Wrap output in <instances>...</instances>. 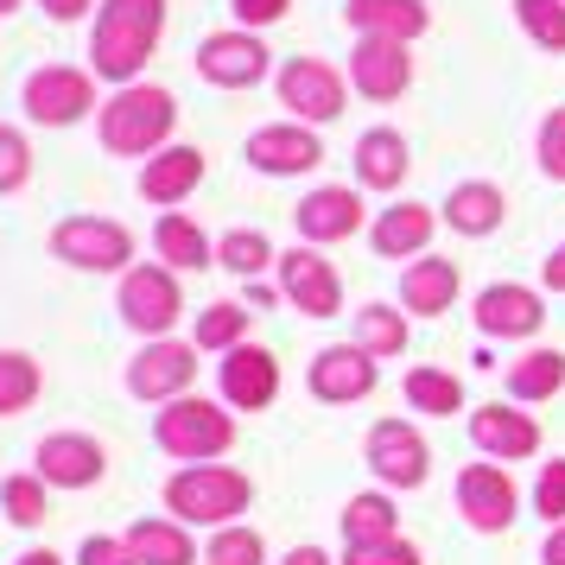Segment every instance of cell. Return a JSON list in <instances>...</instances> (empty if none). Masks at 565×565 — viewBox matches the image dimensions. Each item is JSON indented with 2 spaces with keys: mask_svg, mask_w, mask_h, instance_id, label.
I'll return each mask as SVG.
<instances>
[{
  "mask_svg": "<svg viewBox=\"0 0 565 565\" xmlns=\"http://www.w3.org/2000/svg\"><path fill=\"white\" fill-rule=\"evenodd\" d=\"M159 32H166V0H103L96 32H89V71L115 89L140 83Z\"/></svg>",
  "mask_w": 565,
  "mask_h": 565,
  "instance_id": "6da1fadb",
  "label": "cell"
},
{
  "mask_svg": "<svg viewBox=\"0 0 565 565\" xmlns=\"http://www.w3.org/2000/svg\"><path fill=\"white\" fill-rule=\"evenodd\" d=\"M179 128V103L159 83H121L103 103V147L115 159H153L159 147H172Z\"/></svg>",
  "mask_w": 565,
  "mask_h": 565,
  "instance_id": "7a4b0ae2",
  "label": "cell"
},
{
  "mask_svg": "<svg viewBox=\"0 0 565 565\" xmlns=\"http://www.w3.org/2000/svg\"><path fill=\"white\" fill-rule=\"evenodd\" d=\"M255 502V477L235 463H184L166 483V514L184 527H230L235 514H248Z\"/></svg>",
  "mask_w": 565,
  "mask_h": 565,
  "instance_id": "3957f363",
  "label": "cell"
},
{
  "mask_svg": "<svg viewBox=\"0 0 565 565\" xmlns=\"http://www.w3.org/2000/svg\"><path fill=\"white\" fill-rule=\"evenodd\" d=\"M153 438H159V451L179 463H216L223 451H235V413H230V401L179 394V401L159 407Z\"/></svg>",
  "mask_w": 565,
  "mask_h": 565,
  "instance_id": "277c9868",
  "label": "cell"
},
{
  "mask_svg": "<svg viewBox=\"0 0 565 565\" xmlns=\"http://www.w3.org/2000/svg\"><path fill=\"white\" fill-rule=\"evenodd\" d=\"M115 306H121V324L140 337H172V324L184 318V292H179V267H166V260H147V267H128L121 274V292H115Z\"/></svg>",
  "mask_w": 565,
  "mask_h": 565,
  "instance_id": "5b68a950",
  "label": "cell"
},
{
  "mask_svg": "<svg viewBox=\"0 0 565 565\" xmlns=\"http://www.w3.org/2000/svg\"><path fill=\"white\" fill-rule=\"evenodd\" d=\"M52 255L64 267H83V274H128L134 235L115 216H64L52 230Z\"/></svg>",
  "mask_w": 565,
  "mask_h": 565,
  "instance_id": "8992f818",
  "label": "cell"
},
{
  "mask_svg": "<svg viewBox=\"0 0 565 565\" xmlns=\"http://www.w3.org/2000/svg\"><path fill=\"white\" fill-rule=\"evenodd\" d=\"M362 458H369L382 489H426V477H433V445L407 419H382L362 445Z\"/></svg>",
  "mask_w": 565,
  "mask_h": 565,
  "instance_id": "52a82bcc",
  "label": "cell"
},
{
  "mask_svg": "<svg viewBox=\"0 0 565 565\" xmlns=\"http://www.w3.org/2000/svg\"><path fill=\"white\" fill-rule=\"evenodd\" d=\"M20 103H26V115L39 128H71V121H83L96 108V77L77 71V64H45V71L26 77Z\"/></svg>",
  "mask_w": 565,
  "mask_h": 565,
  "instance_id": "ba28073f",
  "label": "cell"
},
{
  "mask_svg": "<svg viewBox=\"0 0 565 565\" xmlns=\"http://www.w3.org/2000/svg\"><path fill=\"white\" fill-rule=\"evenodd\" d=\"M458 514L477 527V534H502L514 527V514H521V489H514L509 463H463L458 470Z\"/></svg>",
  "mask_w": 565,
  "mask_h": 565,
  "instance_id": "9c48e42d",
  "label": "cell"
},
{
  "mask_svg": "<svg viewBox=\"0 0 565 565\" xmlns=\"http://www.w3.org/2000/svg\"><path fill=\"white\" fill-rule=\"evenodd\" d=\"M198 382V343H172V337H147V350L128 362V394L134 401H179Z\"/></svg>",
  "mask_w": 565,
  "mask_h": 565,
  "instance_id": "30bf717a",
  "label": "cell"
},
{
  "mask_svg": "<svg viewBox=\"0 0 565 565\" xmlns=\"http://www.w3.org/2000/svg\"><path fill=\"white\" fill-rule=\"evenodd\" d=\"M267 71H274V52L248 26L210 32L198 45V77L216 83V89H255V83H267Z\"/></svg>",
  "mask_w": 565,
  "mask_h": 565,
  "instance_id": "8fae6325",
  "label": "cell"
},
{
  "mask_svg": "<svg viewBox=\"0 0 565 565\" xmlns=\"http://www.w3.org/2000/svg\"><path fill=\"white\" fill-rule=\"evenodd\" d=\"M216 382H223V401L235 413H267L280 401V356L260 350V343H235L216 362Z\"/></svg>",
  "mask_w": 565,
  "mask_h": 565,
  "instance_id": "7c38bea8",
  "label": "cell"
},
{
  "mask_svg": "<svg viewBox=\"0 0 565 565\" xmlns=\"http://www.w3.org/2000/svg\"><path fill=\"white\" fill-rule=\"evenodd\" d=\"M274 267H280V299H292L306 318H337V311H343V280H337V267L318 255L311 242L306 248L292 242Z\"/></svg>",
  "mask_w": 565,
  "mask_h": 565,
  "instance_id": "4fadbf2b",
  "label": "cell"
},
{
  "mask_svg": "<svg viewBox=\"0 0 565 565\" xmlns=\"http://www.w3.org/2000/svg\"><path fill=\"white\" fill-rule=\"evenodd\" d=\"M280 108H292V121H337L343 115V77L324 57H286L280 64Z\"/></svg>",
  "mask_w": 565,
  "mask_h": 565,
  "instance_id": "5bb4252c",
  "label": "cell"
},
{
  "mask_svg": "<svg viewBox=\"0 0 565 565\" xmlns=\"http://www.w3.org/2000/svg\"><path fill=\"white\" fill-rule=\"evenodd\" d=\"M311 401H324V407H350V401H369L375 382H382V369L375 356L362 350V343H331V350H318L311 356Z\"/></svg>",
  "mask_w": 565,
  "mask_h": 565,
  "instance_id": "9a60e30c",
  "label": "cell"
},
{
  "mask_svg": "<svg viewBox=\"0 0 565 565\" xmlns=\"http://www.w3.org/2000/svg\"><path fill=\"white\" fill-rule=\"evenodd\" d=\"M248 166L267 172V179H299V172H318L324 166V140L306 121H274V128L248 134Z\"/></svg>",
  "mask_w": 565,
  "mask_h": 565,
  "instance_id": "2e32d148",
  "label": "cell"
},
{
  "mask_svg": "<svg viewBox=\"0 0 565 565\" xmlns=\"http://www.w3.org/2000/svg\"><path fill=\"white\" fill-rule=\"evenodd\" d=\"M407 83H413L407 39H356V52H350V89H356V96L394 103Z\"/></svg>",
  "mask_w": 565,
  "mask_h": 565,
  "instance_id": "e0dca14e",
  "label": "cell"
},
{
  "mask_svg": "<svg viewBox=\"0 0 565 565\" xmlns=\"http://www.w3.org/2000/svg\"><path fill=\"white\" fill-rule=\"evenodd\" d=\"M32 463H39V477L52 489H89V483H103L108 451L89 433H52V438H39Z\"/></svg>",
  "mask_w": 565,
  "mask_h": 565,
  "instance_id": "ac0fdd59",
  "label": "cell"
},
{
  "mask_svg": "<svg viewBox=\"0 0 565 565\" xmlns=\"http://www.w3.org/2000/svg\"><path fill=\"white\" fill-rule=\"evenodd\" d=\"M546 324V299H540L534 286H514V280H495L477 292V331L483 337H540Z\"/></svg>",
  "mask_w": 565,
  "mask_h": 565,
  "instance_id": "d6986e66",
  "label": "cell"
},
{
  "mask_svg": "<svg viewBox=\"0 0 565 565\" xmlns=\"http://www.w3.org/2000/svg\"><path fill=\"white\" fill-rule=\"evenodd\" d=\"M292 223H299V242H311V248L350 242V235L362 230V198L350 191V184H318L311 198H299Z\"/></svg>",
  "mask_w": 565,
  "mask_h": 565,
  "instance_id": "ffe728a7",
  "label": "cell"
},
{
  "mask_svg": "<svg viewBox=\"0 0 565 565\" xmlns=\"http://www.w3.org/2000/svg\"><path fill=\"white\" fill-rule=\"evenodd\" d=\"M470 445L495 463H521L540 451V426H534V413H514L502 401H489V407L470 413Z\"/></svg>",
  "mask_w": 565,
  "mask_h": 565,
  "instance_id": "44dd1931",
  "label": "cell"
},
{
  "mask_svg": "<svg viewBox=\"0 0 565 565\" xmlns=\"http://www.w3.org/2000/svg\"><path fill=\"white\" fill-rule=\"evenodd\" d=\"M204 184V153L198 147H159L153 159H147V172H140V198L159 210L184 204L191 191Z\"/></svg>",
  "mask_w": 565,
  "mask_h": 565,
  "instance_id": "7402d4cb",
  "label": "cell"
},
{
  "mask_svg": "<svg viewBox=\"0 0 565 565\" xmlns=\"http://www.w3.org/2000/svg\"><path fill=\"white\" fill-rule=\"evenodd\" d=\"M343 20L356 26V39H419L433 26V7L426 0H350Z\"/></svg>",
  "mask_w": 565,
  "mask_h": 565,
  "instance_id": "603a6c76",
  "label": "cell"
},
{
  "mask_svg": "<svg viewBox=\"0 0 565 565\" xmlns=\"http://www.w3.org/2000/svg\"><path fill=\"white\" fill-rule=\"evenodd\" d=\"M433 230H438V210L433 204H394V210L375 216L369 242H375V255H382V260H413V255H426Z\"/></svg>",
  "mask_w": 565,
  "mask_h": 565,
  "instance_id": "cb8c5ba5",
  "label": "cell"
},
{
  "mask_svg": "<svg viewBox=\"0 0 565 565\" xmlns=\"http://www.w3.org/2000/svg\"><path fill=\"white\" fill-rule=\"evenodd\" d=\"M407 172H413V153L394 128H369L356 140V184L362 191H401Z\"/></svg>",
  "mask_w": 565,
  "mask_h": 565,
  "instance_id": "d4e9b609",
  "label": "cell"
},
{
  "mask_svg": "<svg viewBox=\"0 0 565 565\" xmlns=\"http://www.w3.org/2000/svg\"><path fill=\"white\" fill-rule=\"evenodd\" d=\"M458 299V260H438V255H419L401 274V306L419 311V318H438V311H451Z\"/></svg>",
  "mask_w": 565,
  "mask_h": 565,
  "instance_id": "484cf974",
  "label": "cell"
},
{
  "mask_svg": "<svg viewBox=\"0 0 565 565\" xmlns=\"http://www.w3.org/2000/svg\"><path fill=\"white\" fill-rule=\"evenodd\" d=\"M153 248H159V260L179 267V274H204V267H216V242H210L184 210H166V216H159Z\"/></svg>",
  "mask_w": 565,
  "mask_h": 565,
  "instance_id": "4316f807",
  "label": "cell"
},
{
  "mask_svg": "<svg viewBox=\"0 0 565 565\" xmlns=\"http://www.w3.org/2000/svg\"><path fill=\"white\" fill-rule=\"evenodd\" d=\"M438 216H445L458 235H489V230H502L509 198H502L495 184L470 179V184H451V198H445V210H438Z\"/></svg>",
  "mask_w": 565,
  "mask_h": 565,
  "instance_id": "83f0119b",
  "label": "cell"
},
{
  "mask_svg": "<svg viewBox=\"0 0 565 565\" xmlns=\"http://www.w3.org/2000/svg\"><path fill=\"white\" fill-rule=\"evenodd\" d=\"M337 521H343V546H375V540L401 534V509H394L387 489H362V495H350Z\"/></svg>",
  "mask_w": 565,
  "mask_h": 565,
  "instance_id": "f1b7e54d",
  "label": "cell"
},
{
  "mask_svg": "<svg viewBox=\"0 0 565 565\" xmlns=\"http://www.w3.org/2000/svg\"><path fill=\"white\" fill-rule=\"evenodd\" d=\"M128 546L140 565H191L198 559V540H191L184 521H134Z\"/></svg>",
  "mask_w": 565,
  "mask_h": 565,
  "instance_id": "f546056e",
  "label": "cell"
},
{
  "mask_svg": "<svg viewBox=\"0 0 565 565\" xmlns=\"http://www.w3.org/2000/svg\"><path fill=\"white\" fill-rule=\"evenodd\" d=\"M565 387V350H527V356L509 362V401L534 407V401H553Z\"/></svg>",
  "mask_w": 565,
  "mask_h": 565,
  "instance_id": "4dcf8cb0",
  "label": "cell"
},
{
  "mask_svg": "<svg viewBox=\"0 0 565 565\" xmlns=\"http://www.w3.org/2000/svg\"><path fill=\"white\" fill-rule=\"evenodd\" d=\"M39 394H45V369H39L26 350H0V419L26 413Z\"/></svg>",
  "mask_w": 565,
  "mask_h": 565,
  "instance_id": "1f68e13d",
  "label": "cell"
},
{
  "mask_svg": "<svg viewBox=\"0 0 565 565\" xmlns=\"http://www.w3.org/2000/svg\"><path fill=\"white\" fill-rule=\"evenodd\" d=\"M407 407L451 419V413L463 407V382L451 375V369H407Z\"/></svg>",
  "mask_w": 565,
  "mask_h": 565,
  "instance_id": "d6a6232c",
  "label": "cell"
},
{
  "mask_svg": "<svg viewBox=\"0 0 565 565\" xmlns=\"http://www.w3.org/2000/svg\"><path fill=\"white\" fill-rule=\"evenodd\" d=\"M274 260L280 255H274V242H267L260 230H230L223 242H216V267H230L235 280H260Z\"/></svg>",
  "mask_w": 565,
  "mask_h": 565,
  "instance_id": "836d02e7",
  "label": "cell"
},
{
  "mask_svg": "<svg viewBox=\"0 0 565 565\" xmlns=\"http://www.w3.org/2000/svg\"><path fill=\"white\" fill-rule=\"evenodd\" d=\"M356 343H362L375 362H382V356H401V350H407V318H401L394 306H362V311H356Z\"/></svg>",
  "mask_w": 565,
  "mask_h": 565,
  "instance_id": "e575fe53",
  "label": "cell"
},
{
  "mask_svg": "<svg viewBox=\"0 0 565 565\" xmlns=\"http://www.w3.org/2000/svg\"><path fill=\"white\" fill-rule=\"evenodd\" d=\"M198 350H235V343H248V311L235 306V299H216V306L198 311V331H191Z\"/></svg>",
  "mask_w": 565,
  "mask_h": 565,
  "instance_id": "d590c367",
  "label": "cell"
},
{
  "mask_svg": "<svg viewBox=\"0 0 565 565\" xmlns=\"http://www.w3.org/2000/svg\"><path fill=\"white\" fill-rule=\"evenodd\" d=\"M45 477H39V470H32V477H7V483H0V514H7V521H13V527H39V521H45Z\"/></svg>",
  "mask_w": 565,
  "mask_h": 565,
  "instance_id": "8d00e7d4",
  "label": "cell"
},
{
  "mask_svg": "<svg viewBox=\"0 0 565 565\" xmlns=\"http://www.w3.org/2000/svg\"><path fill=\"white\" fill-rule=\"evenodd\" d=\"M204 565H267V540H260L255 527L230 521V527H216V534H210Z\"/></svg>",
  "mask_w": 565,
  "mask_h": 565,
  "instance_id": "74e56055",
  "label": "cell"
},
{
  "mask_svg": "<svg viewBox=\"0 0 565 565\" xmlns=\"http://www.w3.org/2000/svg\"><path fill=\"white\" fill-rule=\"evenodd\" d=\"M514 20L540 52H565V0H514Z\"/></svg>",
  "mask_w": 565,
  "mask_h": 565,
  "instance_id": "f35d334b",
  "label": "cell"
},
{
  "mask_svg": "<svg viewBox=\"0 0 565 565\" xmlns=\"http://www.w3.org/2000/svg\"><path fill=\"white\" fill-rule=\"evenodd\" d=\"M26 179H32V147H26V134L0 121V198L26 191Z\"/></svg>",
  "mask_w": 565,
  "mask_h": 565,
  "instance_id": "ab89813d",
  "label": "cell"
},
{
  "mask_svg": "<svg viewBox=\"0 0 565 565\" xmlns=\"http://www.w3.org/2000/svg\"><path fill=\"white\" fill-rule=\"evenodd\" d=\"M534 514H546V527H559V521H565V458L540 463V477H534Z\"/></svg>",
  "mask_w": 565,
  "mask_h": 565,
  "instance_id": "60d3db41",
  "label": "cell"
},
{
  "mask_svg": "<svg viewBox=\"0 0 565 565\" xmlns=\"http://www.w3.org/2000/svg\"><path fill=\"white\" fill-rule=\"evenodd\" d=\"M343 565H426L413 540H375V546H343Z\"/></svg>",
  "mask_w": 565,
  "mask_h": 565,
  "instance_id": "b9f144b4",
  "label": "cell"
},
{
  "mask_svg": "<svg viewBox=\"0 0 565 565\" xmlns=\"http://www.w3.org/2000/svg\"><path fill=\"white\" fill-rule=\"evenodd\" d=\"M540 172L553 184H565V108H553L540 121Z\"/></svg>",
  "mask_w": 565,
  "mask_h": 565,
  "instance_id": "7bdbcfd3",
  "label": "cell"
},
{
  "mask_svg": "<svg viewBox=\"0 0 565 565\" xmlns=\"http://www.w3.org/2000/svg\"><path fill=\"white\" fill-rule=\"evenodd\" d=\"M77 565H140V559H134L128 534H121V540H115V534H89L77 546Z\"/></svg>",
  "mask_w": 565,
  "mask_h": 565,
  "instance_id": "ee69618b",
  "label": "cell"
},
{
  "mask_svg": "<svg viewBox=\"0 0 565 565\" xmlns=\"http://www.w3.org/2000/svg\"><path fill=\"white\" fill-rule=\"evenodd\" d=\"M286 7L292 0H230V13H235V26H274V20H286Z\"/></svg>",
  "mask_w": 565,
  "mask_h": 565,
  "instance_id": "f6af8a7d",
  "label": "cell"
},
{
  "mask_svg": "<svg viewBox=\"0 0 565 565\" xmlns=\"http://www.w3.org/2000/svg\"><path fill=\"white\" fill-rule=\"evenodd\" d=\"M540 280H546V292H565V242L540 260Z\"/></svg>",
  "mask_w": 565,
  "mask_h": 565,
  "instance_id": "bcb514c9",
  "label": "cell"
},
{
  "mask_svg": "<svg viewBox=\"0 0 565 565\" xmlns=\"http://www.w3.org/2000/svg\"><path fill=\"white\" fill-rule=\"evenodd\" d=\"M39 7L52 13L57 26H71V20H83V13H89V0H39Z\"/></svg>",
  "mask_w": 565,
  "mask_h": 565,
  "instance_id": "7dc6e473",
  "label": "cell"
},
{
  "mask_svg": "<svg viewBox=\"0 0 565 565\" xmlns=\"http://www.w3.org/2000/svg\"><path fill=\"white\" fill-rule=\"evenodd\" d=\"M540 565H565V521L546 527V546H540Z\"/></svg>",
  "mask_w": 565,
  "mask_h": 565,
  "instance_id": "c3c4849f",
  "label": "cell"
},
{
  "mask_svg": "<svg viewBox=\"0 0 565 565\" xmlns=\"http://www.w3.org/2000/svg\"><path fill=\"white\" fill-rule=\"evenodd\" d=\"M280 565H331V553H324V546H292Z\"/></svg>",
  "mask_w": 565,
  "mask_h": 565,
  "instance_id": "681fc988",
  "label": "cell"
},
{
  "mask_svg": "<svg viewBox=\"0 0 565 565\" xmlns=\"http://www.w3.org/2000/svg\"><path fill=\"white\" fill-rule=\"evenodd\" d=\"M13 565H64V559H57L52 546H32V553H20V559H13Z\"/></svg>",
  "mask_w": 565,
  "mask_h": 565,
  "instance_id": "f907efd6",
  "label": "cell"
},
{
  "mask_svg": "<svg viewBox=\"0 0 565 565\" xmlns=\"http://www.w3.org/2000/svg\"><path fill=\"white\" fill-rule=\"evenodd\" d=\"M274 299H280V292H274V286H260V280H248V306H260V311H267V306H274Z\"/></svg>",
  "mask_w": 565,
  "mask_h": 565,
  "instance_id": "816d5d0a",
  "label": "cell"
},
{
  "mask_svg": "<svg viewBox=\"0 0 565 565\" xmlns=\"http://www.w3.org/2000/svg\"><path fill=\"white\" fill-rule=\"evenodd\" d=\"M7 13H20V0H0V20H7Z\"/></svg>",
  "mask_w": 565,
  "mask_h": 565,
  "instance_id": "f5cc1de1",
  "label": "cell"
}]
</instances>
